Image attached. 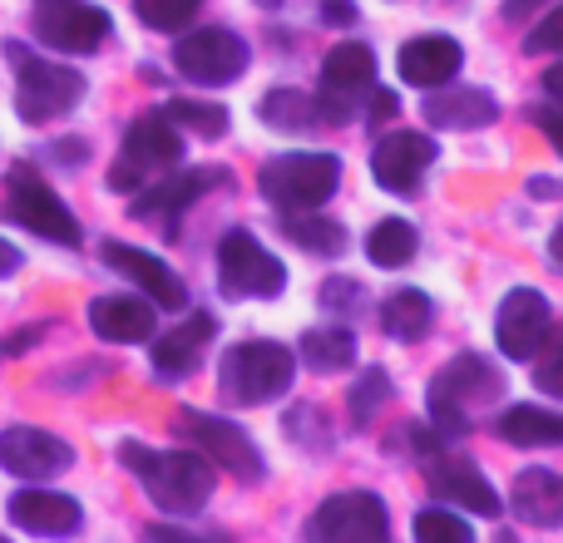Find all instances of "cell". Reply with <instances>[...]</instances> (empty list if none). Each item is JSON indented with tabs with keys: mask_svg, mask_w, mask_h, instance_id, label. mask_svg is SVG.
<instances>
[{
	"mask_svg": "<svg viewBox=\"0 0 563 543\" xmlns=\"http://www.w3.org/2000/svg\"><path fill=\"white\" fill-rule=\"evenodd\" d=\"M213 331H218V321L208 311H194L188 321H178L174 331H164L154 341V370L158 376H188V370H198L203 351L213 346Z\"/></svg>",
	"mask_w": 563,
	"mask_h": 543,
	"instance_id": "7402d4cb",
	"label": "cell"
},
{
	"mask_svg": "<svg viewBox=\"0 0 563 543\" xmlns=\"http://www.w3.org/2000/svg\"><path fill=\"white\" fill-rule=\"evenodd\" d=\"M5 198H10V213H15L20 228H30V233L45 237V243L79 247L75 213L59 203V193L35 174V168H25V164L10 168V174H5Z\"/></svg>",
	"mask_w": 563,
	"mask_h": 543,
	"instance_id": "52a82bcc",
	"label": "cell"
},
{
	"mask_svg": "<svg viewBox=\"0 0 563 543\" xmlns=\"http://www.w3.org/2000/svg\"><path fill=\"white\" fill-rule=\"evenodd\" d=\"M10 524L25 529V534H75L79 529V505L69 495H55V489H20L10 495Z\"/></svg>",
	"mask_w": 563,
	"mask_h": 543,
	"instance_id": "44dd1931",
	"label": "cell"
},
{
	"mask_svg": "<svg viewBox=\"0 0 563 543\" xmlns=\"http://www.w3.org/2000/svg\"><path fill=\"white\" fill-rule=\"evenodd\" d=\"M416 228L406 223V218H380L376 228H371V237H366V257L376 267H400V263H410L416 257Z\"/></svg>",
	"mask_w": 563,
	"mask_h": 543,
	"instance_id": "4dcf8cb0",
	"label": "cell"
},
{
	"mask_svg": "<svg viewBox=\"0 0 563 543\" xmlns=\"http://www.w3.org/2000/svg\"><path fill=\"white\" fill-rule=\"evenodd\" d=\"M158 307L148 297H95L89 301V326L99 341H148L154 336Z\"/></svg>",
	"mask_w": 563,
	"mask_h": 543,
	"instance_id": "603a6c76",
	"label": "cell"
},
{
	"mask_svg": "<svg viewBox=\"0 0 563 543\" xmlns=\"http://www.w3.org/2000/svg\"><path fill=\"white\" fill-rule=\"evenodd\" d=\"M69 465H75V450L35 425H10L0 435V469H10L20 479H55Z\"/></svg>",
	"mask_w": 563,
	"mask_h": 543,
	"instance_id": "2e32d148",
	"label": "cell"
},
{
	"mask_svg": "<svg viewBox=\"0 0 563 543\" xmlns=\"http://www.w3.org/2000/svg\"><path fill=\"white\" fill-rule=\"evenodd\" d=\"M426 119L435 129H485L499 119V104L489 89H435L426 99Z\"/></svg>",
	"mask_w": 563,
	"mask_h": 543,
	"instance_id": "d4e9b609",
	"label": "cell"
},
{
	"mask_svg": "<svg viewBox=\"0 0 563 543\" xmlns=\"http://www.w3.org/2000/svg\"><path fill=\"white\" fill-rule=\"evenodd\" d=\"M263 124L277 129V134H301V129L321 124V109L311 95L301 89H267L263 95Z\"/></svg>",
	"mask_w": 563,
	"mask_h": 543,
	"instance_id": "f1b7e54d",
	"label": "cell"
},
{
	"mask_svg": "<svg viewBox=\"0 0 563 543\" xmlns=\"http://www.w3.org/2000/svg\"><path fill=\"white\" fill-rule=\"evenodd\" d=\"M257 5H263V10H277V5H282V0H257Z\"/></svg>",
	"mask_w": 563,
	"mask_h": 543,
	"instance_id": "7dc6e473",
	"label": "cell"
},
{
	"mask_svg": "<svg viewBox=\"0 0 563 543\" xmlns=\"http://www.w3.org/2000/svg\"><path fill=\"white\" fill-rule=\"evenodd\" d=\"M213 184H228V168H188V174H174V178H164V184H154L148 193H139L129 213L154 218V223H168L164 233H174L178 213H184L188 203H198Z\"/></svg>",
	"mask_w": 563,
	"mask_h": 543,
	"instance_id": "d6986e66",
	"label": "cell"
},
{
	"mask_svg": "<svg viewBox=\"0 0 563 543\" xmlns=\"http://www.w3.org/2000/svg\"><path fill=\"white\" fill-rule=\"evenodd\" d=\"M371 119H390L396 114V95H390V89H376V95H371V109H366Z\"/></svg>",
	"mask_w": 563,
	"mask_h": 543,
	"instance_id": "60d3db41",
	"label": "cell"
},
{
	"mask_svg": "<svg viewBox=\"0 0 563 543\" xmlns=\"http://www.w3.org/2000/svg\"><path fill=\"white\" fill-rule=\"evenodd\" d=\"M495 435L515 450H554L563 445V415L544 406H509L495 420Z\"/></svg>",
	"mask_w": 563,
	"mask_h": 543,
	"instance_id": "484cf974",
	"label": "cell"
},
{
	"mask_svg": "<svg viewBox=\"0 0 563 543\" xmlns=\"http://www.w3.org/2000/svg\"><path fill=\"white\" fill-rule=\"evenodd\" d=\"M430 164H435V138L410 134V129H396V134H386L371 148V174H376V184L400 198L416 193Z\"/></svg>",
	"mask_w": 563,
	"mask_h": 543,
	"instance_id": "9a60e30c",
	"label": "cell"
},
{
	"mask_svg": "<svg viewBox=\"0 0 563 543\" xmlns=\"http://www.w3.org/2000/svg\"><path fill=\"white\" fill-rule=\"evenodd\" d=\"M544 89H549V95H554V99H559V104H563V65H554V69H544Z\"/></svg>",
	"mask_w": 563,
	"mask_h": 543,
	"instance_id": "7bdbcfd3",
	"label": "cell"
},
{
	"mask_svg": "<svg viewBox=\"0 0 563 543\" xmlns=\"http://www.w3.org/2000/svg\"><path fill=\"white\" fill-rule=\"evenodd\" d=\"M430 321H435V301L416 287L390 291L386 307H380V326H386L396 341H420L430 331Z\"/></svg>",
	"mask_w": 563,
	"mask_h": 543,
	"instance_id": "4316f807",
	"label": "cell"
},
{
	"mask_svg": "<svg viewBox=\"0 0 563 543\" xmlns=\"http://www.w3.org/2000/svg\"><path fill=\"white\" fill-rule=\"evenodd\" d=\"M321 301L336 307V311H356L361 307V287H351V281H327V287H321Z\"/></svg>",
	"mask_w": 563,
	"mask_h": 543,
	"instance_id": "74e56055",
	"label": "cell"
},
{
	"mask_svg": "<svg viewBox=\"0 0 563 543\" xmlns=\"http://www.w3.org/2000/svg\"><path fill=\"white\" fill-rule=\"evenodd\" d=\"M525 49H534V55H559L563 49V5L554 10V15H544V25L525 40Z\"/></svg>",
	"mask_w": 563,
	"mask_h": 543,
	"instance_id": "8d00e7d4",
	"label": "cell"
},
{
	"mask_svg": "<svg viewBox=\"0 0 563 543\" xmlns=\"http://www.w3.org/2000/svg\"><path fill=\"white\" fill-rule=\"evenodd\" d=\"M178 435L194 440V450H203L213 465H223L228 475H238L243 485H257L263 479V450L223 415H203V410H184L178 415Z\"/></svg>",
	"mask_w": 563,
	"mask_h": 543,
	"instance_id": "8fae6325",
	"label": "cell"
},
{
	"mask_svg": "<svg viewBox=\"0 0 563 543\" xmlns=\"http://www.w3.org/2000/svg\"><path fill=\"white\" fill-rule=\"evenodd\" d=\"M178 158H184L178 124L168 114H144V119H134V124H129L124 154H119V164L109 168V188H119V193H134V188H144L154 174L174 168Z\"/></svg>",
	"mask_w": 563,
	"mask_h": 543,
	"instance_id": "8992f818",
	"label": "cell"
},
{
	"mask_svg": "<svg viewBox=\"0 0 563 543\" xmlns=\"http://www.w3.org/2000/svg\"><path fill=\"white\" fill-rule=\"evenodd\" d=\"M534 380H539V390H549V396H559L563 400V331H559V341L539 356V370H534Z\"/></svg>",
	"mask_w": 563,
	"mask_h": 543,
	"instance_id": "d590c367",
	"label": "cell"
},
{
	"mask_svg": "<svg viewBox=\"0 0 563 543\" xmlns=\"http://www.w3.org/2000/svg\"><path fill=\"white\" fill-rule=\"evenodd\" d=\"M499 396H505V376H499L485 356L465 351V356H455L450 366H440L435 380H430V420H435V430H445V435H465L479 410L495 406Z\"/></svg>",
	"mask_w": 563,
	"mask_h": 543,
	"instance_id": "7a4b0ae2",
	"label": "cell"
},
{
	"mask_svg": "<svg viewBox=\"0 0 563 543\" xmlns=\"http://www.w3.org/2000/svg\"><path fill=\"white\" fill-rule=\"evenodd\" d=\"M529 193L534 198H559V184L554 178H529Z\"/></svg>",
	"mask_w": 563,
	"mask_h": 543,
	"instance_id": "ee69618b",
	"label": "cell"
},
{
	"mask_svg": "<svg viewBox=\"0 0 563 543\" xmlns=\"http://www.w3.org/2000/svg\"><path fill=\"white\" fill-rule=\"evenodd\" d=\"M416 539L420 543H470L475 539V529H470L460 514H450V505H445V509H420L416 514Z\"/></svg>",
	"mask_w": 563,
	"mask_h": 543,
	"instance_id": "836d02e7",
	"label": "cell"
},
{
	"mask_svg": "<svg viewBox=\"0 0 563 543\" xmlns=\"http://www.w3.org/2000/svg\"><path fill=\"white\" fill-rule=\"evenodd\" d=\"M554 336V311H549V297L534 287H515L505 301H499L495 317V341L509 361H529L549 346Z\"/></svg>",
	"mask_w": 563,
	"mask_h": 543,
	"instance_id": "5bb4252c",
	"label": "cell"
},
{
	"mask_svg": "<svg viewBox=\"0 0 563 543\" xmlns=\"http://www.w3.org/2000/svg\"><path fill=\"white\" fill-rule=\"evenodd\" d=\"M203 0H139V20L154 30H184Z\"/></svg>",
	"mask_w": 563,
	"mask_h": 543,
	"instance_id": "e575fe53",
	"label": "cell"
},
{
	"mask_svg": "<svg viewBox=\"0 0 563 543\" xmlns=\"http://www.w3.org/2000/svg\"><path fill=\"white\" fill-rule=\"evenodd\" d=\"M282 233H287L291 243H297L301 253H311V257H341V247H346V233H341V223H331V218H317L311 208H307V213H287Z\"/></svg>",
	"mask_w": 563,
	"mask_h": 543,
	"instance_id": "f546056e",
	"label": "cell"
},
{
	"mask_svg": "<svg viewBox=\"0 0 563 543\" xmlns=\"http://www.w3.org/2000/svg\"><path fill=\"white\" fill-rule=\"evenodd\" d=\"M119 455L144 479L148 499L158 509H168V514H198L208 505V495H213V459L203 450H168V455H158V450H144L129 440V445H119Z\"/></svg>",
	"mask_w": 563,
	"mask_h": 543,
	"instance_id": "6da1fadb",
	"label": "cell"
},
{
	"mask_svg": "<svg viewBox=\"0 0 563 543\" xmlns=\"http://www.w3.org/2000/svg\"><path fill=\"white\" fill-rule=\"evenodd\" d=\"M386 400H390V376L380 366H371L366 376L351 386V420H356V425H371V420L380 415V406H386Z\"/></svg>",
	"mask_w": 563,
	"mask_h": 543,
	"instance_id": "d6a6232c",
	"label": "cell"
},
{
	"mask_svg": "<svg viewBox=\"0 0 563 543\" xmlns=\"http://www.w3.org/2000/svg\"><path fill=\"white\" fill-rule=\"evenodd\" d=\"M5 55L15 59V109L25 124H49V119H59L65 109H75V99L85 95L79 69L35 59L20 45H5Z\"/></svg>",
	"mask_w": 563,
	"mask_h": 543,
	"instance_id": "277c9868",
	"label": "cell"
},
{
	"mask_svg": "<svg viewBox=\"0 0 563 543\" xmlns=\"http://www.w3.org/2000/svg\"><path fill=\"white\" fill-rule=\"evenodd\" d=\"M376 89V55H371L361 40H346V45H331L327 59H321V119L327 124H351V109L356 99Z\"/></svg>",
	"mask_w": 563,
	"mask_h": 543,
	"instance_id": "ba28073f",
	"label": "cell"
},
{
	"mask_svg": "<svg viewBox=\"0 0 563 543\" xmlns=\"http://www.w3.org/2000/svg\"><path fill=\"white\" fill-rule=\"evenodd\" d=\"M178 129H194L198 138H223L228 134V109L223 104H203V99H174L164 109Z\"/></svg>",
	"mask_w": 563,
	"mask_h": 543,
	"instance_id": "1f68e13d",
	"label": "cell"
},
{
	"mask_svg": "<svg viewBox=\"0 0 563 543\" xmlns=\"http://www.w3.org/2000/svg\"><path fill=\"white\" fill-rule=\"evenodd\" d=\"M30 25H35V40H45L49 49H65V55H89L109 35V15L89 0H35Z\"/></svg>",
	"mask_w": 563,
	"mask_h": 543,
	"instance_id": "4fadbf2b",
	"label": "cell"
},
{
	"mask_svg": "<svg viewBox=\"0 0 563 543\" xmlns=\"http://www.w3.org/2000/svg\"><path fill=\"white\" fill-rule=\"evenodd\" d=\"M263 198L277 203L282 213H307L321 208L341 184V164L331 154H282L263 168Z\"/></svg>",
	"mask_w": 563,
	"mask_h": 543,
	"instance_id": "5b68a950",
	"label": "cell"
},
{
	"mask_svg": "<svg viewBox=\"0 0 563 543\" xmlns=\"http://www.w3.org/2000/svg\"><path fill=\"white\" fill-rule=\"evenodd\" d=\"M465 65V49L450 35H420L410 45H400V79L416 89H440L460 75Z\"/></svg>",
	"mask_w": 563,
	"mask_h": 543,
	"instance_id": "ffe728a7",
	"label": "cell"
},
{
	"mask_svg": "<svg viewBox=\"0 0 563 543\" xmlns=\"http://www.w3.org/2000/svg\"><path fill=\"white\" fill-rule=\"evenodd\" d=\"M174 65L184 79H194V85H233V79H243L247 69V45L233 35V30L223 25H208V30H194V35H184L174 45Z\"/></svg>",
	"mask_w": 563,
	"mask_h": 543,
	"instance_id": "30bf717a",
	"label": "cell"
},
{
	"mask_svg": "<svg viewBox=\"0 0 563 543\" xmlns=\"http://www.w3.org/2000/svg\"><path fill=\"white\" fill-rule=\"evenodd\" d=\"M104 263L129 277L139 291H144L154 307H188V287L178 281V272L164 263V257L144 253V247H129V243H104Z\"/></svg>",
	"mask_w": 563,
	"mask_h": 543,
	"instance_id": "ac0fdd59",
	"label": "cell"
},
{
	"mask_svg": "<svg viewBox=\"0 0 563 543\" xmlns=\"http://www.w3.org/2000/svg\"><path fill=\"white\" fill-rule=\"evenodd\" d=\"M529 5H544V0H509V15H525Z\"/></svg>",
	"mask_w": 563,
	"mask_h": 543,
	"instance_id": "bcb514c9",
	"label": "cell"
},
{
	"mask_svg": "<svg viewBox=\"0 0 563 543\" xmlns=\"http://www.w3.org/2000/svg\"><path fill=\"white\" fill-rule=\"evenodd\" d=\"M549 253H554V263L563 267V223L554 228V237H549Z\"/></svg>",
	"mask_w": 563,
	"mask_h": 543,
	"instance_id": "f6af8a7d",
	"label": "cell"
},
{
	"mask_svg": "<svg viewBox=\"0 0 563 543\" xmlns=\"http://www.w3.org/2000/svg\"><path fill=\"white\" fill-rule=\"evenodd\" d=\"M426 485L440 505H460V509H470V514H489V519L499 514L495 485H489L475 465H465V459L435 455V445L426 450Z\"/></svg>",
	"mask_w": 563,
	"mask_h": 543,
	"instance_id": "e0dca14e",
	"label": "cell"
},
{
	"mask_svg": "<svg viewBox=\"0 0 563 543\" xmlns=\"http://www.w3.org/2000/svg\"><path fill=\"white\" fill-rule=\"evenodd\" d=\"M321 15H327L331 25H351L356 10H351V0H321Z\"/></svg>",
	"mask_w": 563,
	"mask_h": 543,
	"instance_id": "ab89813d",
	"label": "cell"
},
{
	"mask_svg": "<svg viewBox=\"0 0 563 543\" xmlns=\"http://www.w3.org/2000/svg\"><path fill=\"white\" fill-rule=\"evenodd\" d=\"M301 361H307L311 370H321V376L346 370V366H356V336H351L346 326H311L307 336H301Z\"/></svg>",
	"mask_w": 563,
	"mask_h": 543,
	"instance_id": "83f0119b",
	"label": "cell"
},
{
	"mask_svg": "<svg viewBox=\"0 0 563 543\" xmlns=\"http://www.w3.org/2000/svg\"><path fill=\"white\" fill-rule=\"evenodd\" d=\"M307 539L317 543H380L390 539V514L376 495H331L317 514L307 519Z\"/></svg>",
	"mask_w": 563,
	"mask_h": 543,
	"instance_id": "7c38bea8",
	"label": "cell"
},
{
	"mask_svg": "<svg viewBox=\"0 0 563 543\" xmlns=\"http://www.w3.org/2000/svg\"><path fill=\"white\" fill-rule=\"evenodd\" d=\"M15 267H20V247H10L5 237H0V277H10Z\"/></svg>",
	"mask_w": 563,
	"mask_h": 543,
	"instance_id": "b9f144b4",
	"label": "cell"
},
{
	"mask_svg": "<svg viewBox=\"0 0 563 543\" xmlns=\"http://www.w3.org/2000/svg\"><path fill=\"white\" fill-rule=\"evenodd\" d=\"M218 281H223L228 297H277V291L287 287V267H282L253 233L233 228V233L218 243Z\"/></svg>",
	"mask_w": 563,
	"mask_h": 543,
	"instance_id": "9c48e42d",
	"label": "cell"
},
{
	"mask_svg": "<svg viewBox=\"0 0 563 543\" xmlns=\"http://www.w3.org/2000/svg\"><path fill=\"white\" fill-rule=\"evenodd\" d=\"M509 505L529 529H559L563 524V475L554 469H525L509 489Z\"/></svg>",
	"mask_w": 563,
	"mask_h": 543,
	"instance_id": "cb8c5ba5",
	"label": "cell"
},
{
	"mask_svg": "<svg viewBox=\"0 0 563 543\" xmlns=\"http://www.w3.org/2000/svg\"><path fill=\"white\" fill-rule=\"evenodd\" d=\"M539 129H544V138L563 154V104L559 109H539Z\"/></svg>",
	"mask_w": 563,
	"mask_h": 543,
	"instance_id": "f35d334b",
	"label": "cell"
},
{
	"mask_svg": "<svg viewBox=\"0 0 563 543\" xmlns=\"http://www.w3.org/2000/svg\"><path fill=\"white\" fill-rule=\"evenodd\" d=\"M291 370H297V361H291L287 346H277V341H243V346H233L223 356L218 380H223V396L233 406H267V400H277L291 386Z\"/></svg>",
	"mask_w": 563,
	"mask_h": 543,
	"instance_id": "3957f363",
	"label": "cell"
}]
</instances>
